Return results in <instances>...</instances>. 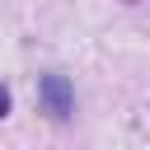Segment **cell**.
Segmentation results:
<instances>
[{
	"label": "cell",
	"mask_w": 150,
	"mask_h": 150,
	"mask_svg": "<svg viewBox=\"0 0 150 150\" xmlns=\"http://www.w3.org/2000/svg\"><path fill=\"white\" fill-rule=\"evenodd\" d=\"M42 98H47V112H52V117H66V112H70V84H66L61 75H47V80H42Z\"/></svg>",
	"instance_id": "1"
}]
</instances>
